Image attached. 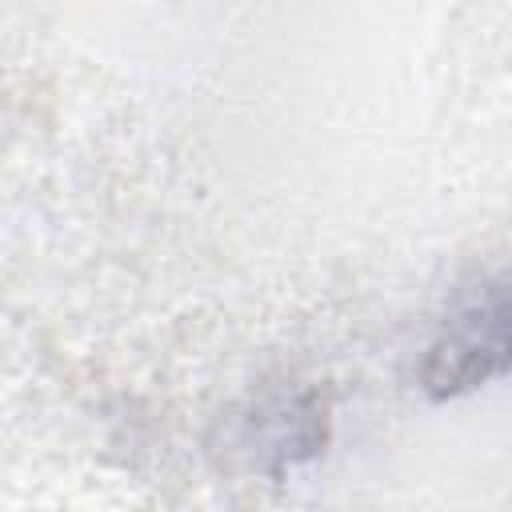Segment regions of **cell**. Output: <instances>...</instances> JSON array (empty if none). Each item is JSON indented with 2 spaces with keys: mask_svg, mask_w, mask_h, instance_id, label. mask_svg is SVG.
I'll list each match as a JSON object with an SVG mask.
<instances>
[{
  "mask_svg": "<svg viewBox=\"0 0 512 512\" xmlns=\"http://www.w3.org/2000/svg\"><path fill=\"white\" fill-rule=\"evenodd\" d=\"M504 364V288L500 280L476 284L428 344L420 380L436 396L476 388Z\"/></svg>",
  "mask_w": 512,
  "mask_h": 512,
  "instance_id": "6da1fadb",
  "label": "cell"
}]
</instances>
